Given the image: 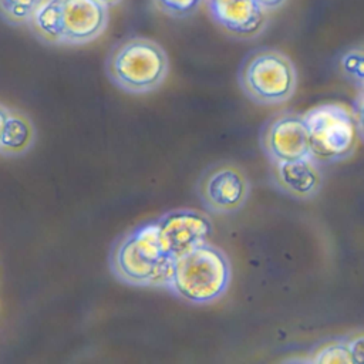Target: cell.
<instances>
[{"instance_id": "19", "label": "cell", "mask_w": 364, "mask_h": 364, "mask_svg": "<svg viewBox=\"0 0 364 364\" xmlns=\"http://www.w3.org/2000/svg\"><path fill=\"white\" fill-rule=\"evenodd\" d=\"M255 1L266 11V10H274L280 7L286 0H255Z\"/></svg>"}, {"instance_id": "5", "label": "cell", "mask_w": 364, "mask_h": 364, "mask_svg": "<svg viewBox=\"0 0 364 364\" xmlns=\"http://www.w3.org/2000/svg\"><path fill=\"white\" fill-rule=\"evenodd\" d=\"M237 81L245 95L253 102L277 105L294 95L299 75L287 54L274 48H260L245 58Z\"/></svg>"}, {"instance_id": "9", "label": "cell", "mask_w": 364, "mask_h": 364, "mask_svg": "<svg viewBox=\"0 0 364 364\" xmlns=\"http://www.w3.org/2000/svg\"><path fill=\"white\" fill-rule=\"evenodd\" d=\"M60 21L63 44H87L105 31L108 7L97 0H60Z\"/></svg>"}, {"instance_id": "6", "label": "cell", "mask_w": 364, "mask_h": 364, "mask_svg": "<svg viewBox=\"0 0 364 364\" xmlns=\"http://www.w3.org/2000/svg\"><path fill=\"white\" fill-rule=\"evenodd\" d=\"M252 183L245 171L232 162H219L203 171L196 193L203 208L215 215H230L246 205Z\"/></svg>"}, {"instance_id": "15", "label": "cell", "mask_w": 364, "mask_h": 364, "mask_svg": "<svg viewBox=\"0 0 364 364\" xmlns=\"http://www.w3.org/2000/svg\"><path fill=\"white\" fill-rule=\"evenodd\" d=\"M44 0H0V17L13 26L30 24Z\"/></svg>"}, {"instance_id": "21", "label": "cell", "mask_w": 364, "mask_h": 364, "mask_svg": "<svg viewBox=\"0 0 364 364\" xmlns=\"http://www.w3.org/2000/svg\"><path fill=\"white\" fill-rule=\"evenodd\" d=\"M97 1H100V3H102L104 6L109 7V6H115V4H117V3H119L121 0H97Z\"/></svg>"}, {"instance_id": "10", "label": "cell", "mask_w": 364, "mask_h": 364, "mask_svg": "<svg viewBox=\"0 0 364 364\" xmlns=\"http://www.w3.org/2000/svg\"><path fill=\"white\" fill-rule=\"evenodd\" d=\"M213 20L232 36L253 38L266 27V13L255 0H208Z\"/></svg>"}, {"instance_id": "8", "label": "cell", "mask_w": 364, "mask_h": 364, "mask_svg": "<svg viewBox=\"0 0 364 364\" xmlns=\"http://www.w3.org/2000/svg\"><path fill=\"white\" fill-rule=\"evenodd\" d=\"M260 148L272 164L313 158L301 114L283 112L267 121L260 134Z\"/></svg>"}, {"instance_id": "4", "label": "cell", "mask_w": 364, "mask_h": 364, "mask_svg": "<svg viewBox=\"0 0 364 364\" xmlns=\"http://www.w3.org/2000/svg\"><path fill=\"white\" fill-rule=\"evenodd\" d=\"M307 128L313 159L318 164L340 162L357 151L361 122L341 102H323L301 114Z\"/></svg>"}, {"instance_id": "17", "label": "cell", "mask_w": 364, "mask_h": 364, "mask_svg": "<svg viewBox=\"0 0 364 364\" xmlns=\"http://www.w3.org/2000/svg\"><path fill=\"white\" fill-rule=\"evenodd\" d=\"M159 10L173 17H185L193 13L200 0H155Z\"/></svg>"}, {"instance_id": "7", "label": "cell", "mask_w": 364, "mask_h": 364, "mask_svg": "<svg viewBox=\"0 0 364 364\" xmlns=\"http://www.w3.org/2000/svg\"><path fill=\"white\" fill-rule=\"evenodd\" d=\"M156 237L162 252L176 259L209 242L213 233L210 218L196 209L176 208L155 220Z\"/></svg>"}, {"instance_id": "11", "label": "cell", "mask_w": 364, "mask_h": 364, "mask_svg": "<svg viewBox=\"0 0 364 364\" xmlns=\"http://www.w3.org/2000/svg\"><path fill=\"white\" fill-rule=\"evenodd\" d=\"M272 175L274 186L297 200L314 199L324 183L320 164L313 158L273 164Z\"/></svg>"}, {"instance_id": "18", "label": "cell", "mask_w": 364, "mask_h": 364, "mask_svg": "<svg viewBox=\"0 0 364 364\" xmlns=\"http://www.w3.org/2000/svg\"><path fill=\"white\" fill-rule=\"evenodd\" d=\"M347 341H348V347H350V351L353 354L354 363L361 364L363 360H364V338H363V333L353 334V336L347 337Z\"/></svg>"}, {"instance_id": "1", "label": "cell", "mask_w": 364, "mask_h": 364, "mask_svg": "<svg viewBox=\"0 0 364 364\" xmlns=\"http://www.w3.org/2000/svg\"><path fill=\"white\" fill-rule=\"evenodd\" d=\"M232 280V264L226 253L206 242L173 259L166 289L191 304L220 300Z\"/></svg>"}, {"instance_id": "3", "label": "cell", "mask_w": 364, "mask_h": 364, "mask_svg": "<svg viewBox=\"0 0 364 364\" xmlns=\"http://www.w3.org/2000/svg\"><path fill=\"white\" fill-rule=\"evenodd\" d=\"M107 75L119 90L142 95L158 90L169 73L168 54L146 37H132L117 44L105 64Z\"/></svg>"}, {"instance_id": "13", "label": "cell", "mask_w": 364, "mask_h": 364, "mask_svg": "<svg viewBox=\"0 0 364 364\" xmlns=\"http://www.w3.org/2000/svg\"><path fill=\"white\" fill-rule=\"evenodd\" d=\"M30 24L41 40L50 44H63L60 0H44L33 14Z\"/></svg>"}, {"instance_id": "12", "label": "cell", "mask_w": 364, "mask_h": 364, "mask_svg": "<svg viewBox=\"0 0 364 364\" xmlns=\"http://www.w3.org/2000/svg\"><path fill=\"white\" fill-rule=\"evenodd\" d=\"M37 132L31 118L17 109H9L0 138V154L7 156L24 155L33 148Z\"/></svg>"}, {"instance_id": "20", "label": "cell", "mask_w": 364, "mask_h": 364, "mask_svg": "<svg viewBox=\"0 0 364 364\" xmlns=\"http://www.w3.org/2000/svg\"><path fill=\"white\" fill-rule=\"evenodd\" d=\"M7 115H9V108L4 107L3 104H0V138H1V134H3V129H4Z\"/></svg>"}, {"instance_id": "2", "label": "cell", "mask_w": 364, "mask_h": 364, "mask_svg": "<svg viewBox=\"0 0 364 364\" xmlns=\"http://www.w3.org/2000/svg\"><path fill=\"white\" fill-rule=\"evenodd\" d=\"M173 259L158 242L155 220L142 223L117 240L109 253V269L115 279L136 287H165Z\"/></svg>"}, {"instance_id": "16", "label": "cell", "mask_w": 364, "mask_h": 364, "mask_svg": "<svg viewBox=\"0 0 364 364\" xmlns=\"http://www.w3.org/2000/svg\"><path fill=\"white\" fill-rule=\"evenodd\" d=\"M337 70L347 81H350L351 84L363 90V81H364L363 47L357 46L346 50L337 61Z\"/></svg>"}, {"instance_id": "14", "label": "cell", "mask_w": 364, "mask_h": 364, "mask_svg": "<svg viewBox=\"0 0 364 364\" xmlns=\"http://www.w3.org/2000/svg\"><path fill=\"white\" fill-rule=\"evenodd\" d=\"M311 355L313 357L307 358L306 361L320 364H354L347 337L324 343L317 350H314Z\"/></svg>"}]
</instances>
